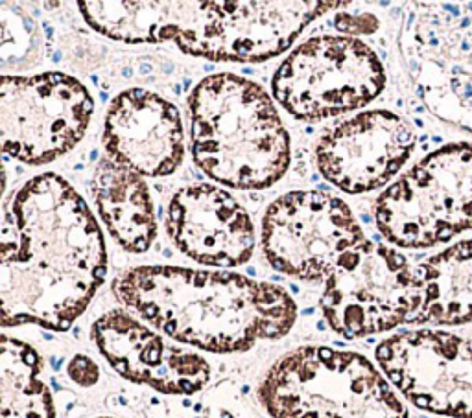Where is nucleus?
Listing matches in <instances>:
<instances>
[{"label":"nucleus","mask_w":472,"mask_h":418,"mask_svg":"<svg viewBox=\"0 0 472 418\" xmlns=\"http://www.w3.org/2000/svg\"><path fill=\"white\" fill-rule=\"evenodd\" d=\"M69 372L72 380L78 381L80 385H92L96 381V378H98V367L90 359L83 356H78L70 361Z\"/></svg>","instance_id":"21"},{"label":"nucleus","mask_w":472,"mask_h":418,"mask_svg":"<svg viewBox=\"0 0 472 418\" xmlns=\"http://www.w3.org/2000/svg\"><path fill=\"white\" fill-rule=\"evenodd\" d=\"M363 240L350 206L317 190L284 193L269 205L262 220L267 262L297 280H327L343 254Z\"/></svg>","instance_id":"9"},{"label":"nucleus","mask_w":472,"mask_h":418,"mask_svg":"<svg viewBox=\"0 0 472 418\" xmlns=\"http://www.w3.org/2000/svg\"><path fill=\"white\" fill-rule=\"evenodd\" d=\"M421 299L417 269L406 256L365 238L325 280L321 309L330 328L354 339L410 322Z\"/></svg>","instance_id":"7"},{"label":"nucleus","mask_w":472,"mask_h":418,"mask_svg":"<svg viewBox=\"0 0 472 418\" xmlns=\"http://www.w3.org/2000/svg\"><path fill=\"white\" fill-rule=\"evenodd\" d=\"M415 148L411 125L391 111H365L329 129L317 142V168L345 193H365L389 181Z\"/></svg>","instance_id":"11"},{"label":"nucleus","mask_w":472,"mask_h":418,"mask_svg":"<svg viewBox=\"0 0 472 418\" xmlns=\"http://www.w3.org/2000/svg\"><path fill=\"white\" fill-rule=\"evenodd\" d=\"M113 291L172 339L216 354L282 337L297 317L281 286L223 271L140 266L117 276Z\"/></svg>","instance_id":"2"},{"label":"nucleus","mask_w":472,"mask_h":418,"mask_svg":"<svg viewBox=\"0 0 472 418\" xmlns=\"http://www.w3.org/2000/svg\"><path fill=\"white\" fill-rule=\"evenodd\" d=\"M105 271L102 228L67 179L35 175L4 201L2 326L69 330L102 286Z\"/></svg>","instance_id":"1"},{"label":"nucleus","mask_w":472,"mask_h":418,"mask_svg":"<svg viewBox=\"0 0 472 418\" xmlns=\"http://www.w3.org/2000/svg\"><path fill=\"white\" fill-rule=\"evenodd\" d=\"M41 357L21 339L0 341V418H54L50 391L41 380Z\"/></svg>","instance_id":"19"},{"label":"nucleus","mask_w":472,"mask_h":418,"mask_svg":"<svg viewBox=\"0 0 472 418\" xmlns=\"http://www.w3.org/2000/svg\"><path fill=\"white\" fill-rule=\"evenodd\" d=\"M377 361L421 409L472 418V341L439 330H413L378 344Z\"/></svg>","instance_id":"10"},{"label":"nucleus","mask_w":472,"mask_h":418,"mask_svg":"<svg viewBox=\"0 0 472 418\" xmlns=\"http://www.w3.org/2000/svg\"><path fill=\"white\" fill-rule=\"evenodd\" d=\"M92 111L90 92L69 74H4L0 83L2 150L24 164H48L82 140Z\"/></svg>","instance_id":"8"},{"label":"nucleus","mask_w":472,"mask_h":418,"mask_svg":"<svg viewBox=\"0 0 472 418\" xmlns=\"http://www.w3.org/2000/svg\"><path fill=\"white\" fill-rule=\"evenodd\" d=\"M421 306L410 322L472 321V241H461L417 267Z\"/></svg>","instance_id":"18"},{"label":"nucleus","mask_w":472,"mask_h":418,"mask_svg":"<svg viewBox=\"0 0 472 418\" xmlns=\"http://www.w3.org/2000/svg\"><path fill=\"white\" fill-rule=\"evenodd\" d=\"M92 195L103 225L129 253L148 251L157 236L150 188L142 175L102 158L92 175Z\"/></svg>","instance_id":"17"},{"label":"nucleus","mask_w":472,"mask_h":418,"mask_svg":"<svg viewBox=\"0 0 472 418\" xmlns=\"http://www.w3.org/2000/svg\"><path fill=\"white\" fill-rule=\"evenodd\" d=\"M80 13L96 32L113 41H173L185 52L213 22L216 2H80Z\"/></svg>","instance_id":"16"},{"label":"nucleus","mask_w":472,"mask_h":418,"mask_svg":"<svg viewBox=\"0 0 472 418\" xmlns=\"http://www.w3.org/2000/svg\"><path fill=\"white\" fill-rule=\"evenodd\" d=\"M2 26V69H26L39 61L41 34L21 7L0 6Z\"/></svg>","instance_id":"20"},{"label":"nucleus","mask_w":472,"mask_h":418,"mask_svg":"<svg viewBox=\"0 0 472 418\" xmlns=\"http://www.w3.org/2000/svg\"><path fill=\"white\" fill-rule=\"evenodd\" d=\"M102 142L107 158L142 177L170 175L185 157L179 109L144 89L124 90L111 102Z\"/></svg>","instance_id":"14"},{"label":"nucleus","mask_w":472,"mask_h":418,"mask_svg":"<svg viewBox=\"0 0 472 418\" xmlns=\"http://www.w3.org/2000/svg\"><path fill=\"white\" fill-rule=\"evenodd\" d=\"M92 339L118 374L166 394H192L211 376L209 363L201 356L166 343L120 309H113L94 322Z\"/></svg>","instance_id":"15"},{"label":"nucleus","mask_w":472,"mask_h":418,"mask_svg":"<svg viewBox=\"0 0 472 418\" xmlns=\"http://www.w3.org/2000/svg\"><path fill=\"white\" fill-rule=\"evenodd\" d=\"M384 85L386 72L369 44L350 35H319L281 63L271 89L292 116L315 122L365 107Z\"/></svg>","instance_id":"6"},{"label":"nucleus","mask_w":472,"mask_h":418,"mask_svg":"<svg viewBox=\"0 0 472 418\" xmlns=\"http://www.w3.org/2000/svg\"><path fill=\"white\" fill-rule=\"evenodd\" d=\"M347 4L340 2H216V15L185 54L211 61L260 63L288 50L302 30Z\"/></svg>","instance_id":"12"},{"label":"nucleus","mask_w":472,"mask_h":418,"mask_svg":"<svg viewBox=\"0 0 472 418\" xmlns=\"http://www.w3.org/2000/svg\"><path fill=\"white\" fill-rule=\"evenodd\" d=\"M260 400L275 418H408L367 357L329 346H301L279 359Z\"/></svg>","instance_id":"4"},{"label":"nucleus","mask_w":472,"mask_h":418,"mask_svg":"<svg viewBox=\"0 0 472 418\" xmlns=\"http://www.w3.org/2000/svg\"><path fill=\"white\" fill-rule=\"evenodd\" d=\"M380 234L391 243L423 249L472 227V144L430 153L387 186L375 203Z\"/></svg>","instance_id":"5"},{"label":"nucleus","mask_w":472,"mask_h":418,"mask_svg":"<svg viewBox=\"0 0 472 418\" xmlns=\"http://www.w3.org/2000/svg\"><path fill=\"white\" fill-rule=\"evenodd\" d=\"M166 230L181 253L213 267L242 266L255 249L253 221L246 208L229 192L207 183L183 186L172 195Z\"/></svg>","instance_id":"13"},{"label":"nucleus","mask_w":472,"mask_h":418,"mask_svg":"<svg viewBox=\"0 0 472 418\" xmlns=\"http://www.w3.org/2000/svg\"><path fill=\"white\" fill-rule=\"evenodd\" d=\"M190 151L199 170L238 190L275 185L290 166V137L258 83L219 72L188 96Z\"/></svg>","instance_id":"3"}]
</instances>
